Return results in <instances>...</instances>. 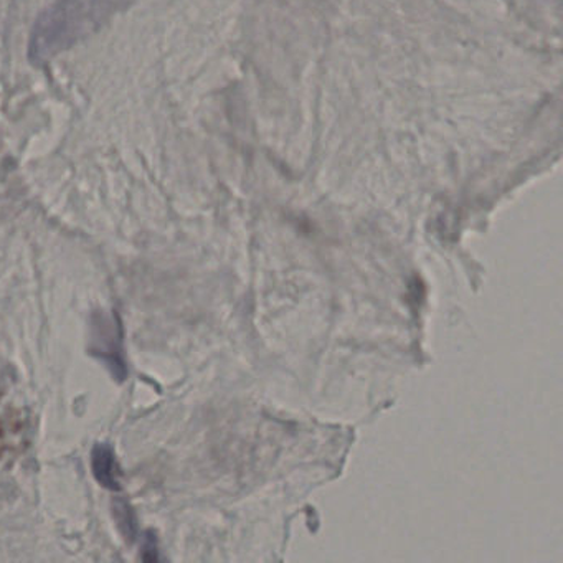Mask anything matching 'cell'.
Here are the masks:
<instances>
[{"label": "cell", "mask_w": 563, "mask_h": 563, "mask_svg": "<svg viewBox=\"0 0 563 563\" xmlns=\"http://www.w3.org/2000/svg\"><path fill=\"white\" fill-rule=\"evenodd\" d=\"M134 0H58L35 22L29 44L32 64L44 65L100 31Z\"/></svg>", "instance_id": "cell-1"}, {"label": "cell", "mask_w": 563, "mask_h": 563, "mask_svg": "<svg viewBox=\"0 0 563 563\" xmlns=\"http://www.w3.org/2000/svg\"><path fill=\"white\" fill-rule=\"evenodd\" d=\"M93 342L91 354L104 362L114 380H126L128 365L121 351V322L118 314L113 316V322L103 314L97 316Z\"/></svg>", "instance_id": "cell-2"}, {"label": "cell", "mask_w": 563, "mask_h": 563, "mask_svg": "<svg viewBox=\"0 0 563 563\" xmlns=\"http://www.w3.org/2000/svg\"><path fill=\"white\" fill-rule=\"evenodd\" d=\"M91 467L93 476L104 489L120 490L121 486L117 479V460H114L113 450L108 444H95L91 451Z\"/></svg>", "instance_id": "cell-3"}, {"label": "cell", "mask_w": 563, "mask_h": 563, "mask_svg": "<svg viewBox=\"0 0 563 563\" xmlns=\"http://www.w3.org/2000/svg\"><path fill=\"white\" fill-rule=\"evenodd\" d=\"M113 514L114 519H117L118 529L123 533L124 539L130 543L136 542L137 519L133 507L130 506V503L124 499H114Z\"/></svg>", "instance_id": "cell-4"}, {"label": "cell", "mask_w": 563, "mask_h": 563, "mask_svg": "<svg viewBox=\"0 0 563 563\" xmlns=\"http://www.w3.org/2000/svg\"><path fill=\"white\" fill-rule=\"evenodd\" d=\"M141 560L143 562H157L159 560V540L154 530L144 533L143 545H141Z\"/></svg>", "instance_id": "cell-5"}]
</instances>
